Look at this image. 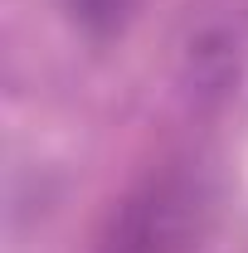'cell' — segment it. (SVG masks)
<instances>
[{
  "label": "cell",
  "instance_id": "1",
  "mask_svg": "<svg viewBox=\"0 0 248 253\" xmlns=\"http://www.w3.org/2000/svg\"><path fill=\"white\" fill-rule=\"evenodd\" d=\"M209 180L190 161H165L126 190L97 234V253H195L209 224Z\"/></svg>",
  "mask_w": 248,
  "mask_h": 253
},
{
  "label": "cell",
  "instance_id": "2",
  "mask_svg": "<svg viewBox=\"0 0 248 253\" xmlns=\"http://www.w3.org/2000/svg\"><path fill=\"white\" fill-rule=\"evenodd\" d=\"M136 5H141V0H63L68 20H73L78 30H88L93 39H112V34L136 15Z\"/></svg>",
  "mask_w": 248,
  "mask_h": 253
}]
</instances>
